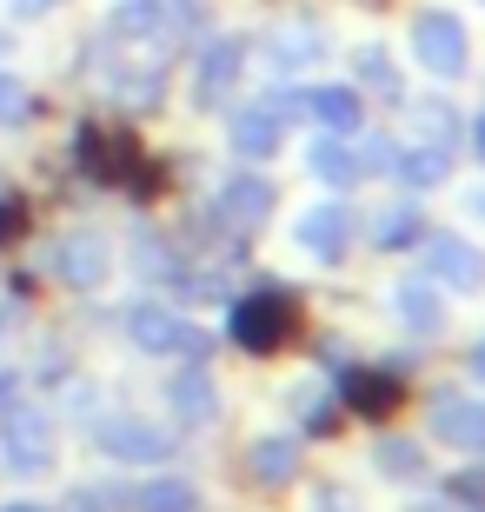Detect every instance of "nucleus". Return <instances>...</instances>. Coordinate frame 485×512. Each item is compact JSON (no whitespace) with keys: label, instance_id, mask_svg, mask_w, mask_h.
Instances as JSON below:
<instances>
[{"label":"nucleus","instance_id":"nucleus-22","mask_svg":"<svg viewBox=\"0 0 485 512\" xmlns=\"http://www.w3.org/2000/svg\"><path fill=\"white\" fill-rule=\"evenodd\" d=\"M306 127L313 133H359L366 127V94L353 80H306Z\"/></svg>","mask_w":485,"mask_h":512},{"label":"nucleus","instance_id":"nucleus-15","mask_svg":"<svg viewBox=\"0 0 485 512\" xmlns=\"http://www.w3.org/2000/svg\"><path fill=\"white\" fill-rule=\"evenodd\" d=\"M167 413H173V433L193 439V433H213L226 419V393L213 380V366H173L167 373Z\"/></svg>","mask_w":485,"mask_h":512},{"label":"nucleus","instance_id":"nucleus-40","mask_svg":"<svg viewBox=\"0 0 485 512\" xmlns=\"http://www.w3.org/2000/svg\"><path fill=\"white\" fill-rule=\"evenodd\" d=\"M472 213H479V220H485V187H479V193H472Z\"/></svg>","mask_w":485,"mask_h":512},{"label":"nucleus","instance_id":"nucleus-26","mask_svg":"<svg viewBox=\"0 0 485 512\" xmlns=\"http://www.w3.org/2000/svg\"><path fill=\"white\" fill-rule=\"evenodd\" d=\"M339 433H346V406H339V393H313L306 413H299V439H339Z\"/></svg>","mask_w":485,"mask_h":512},{"label":"nucleus","instance_id":"nucleus-8","mask_svg":"<svg viewBox=\"0 0 485 512\" xmlns=\"http://www.w3.org/2000/svg\"><path fill=\"white\" fill-rule=\"evenodd\" d=\"M246 67H253V34H206L193 40V80L187 94L200 114H226L233 94H240Z\"/></svg>","mask_w":485,"mask_h":512},{"label":"nucleus","instance_id":"nucleus-20","mask_svg":"<svg viewBox=\"0 0 485 512\" xmlns=\"http://www.w3.org/2000/svg\"><path fill=\"white\" fill-rule=\"evenodd\" d=\"M452 173H459V153L452 147H432V140H406V147H392V193H432V187H446Z\"/></svg>","mask_w":485,"mask_h":512},{"label":"nucleus","instance_id":"nucleus-14","mask_svg":"<svg viewBox=\"0 0 485 512\" xmlns=\"http://www.w3.org/2000/svg\"><path fill=\"white\" fill-rule=\"evenodd\" d=\"M47 273H54L67 293H100L113 280V240L100 227H67L47 253Z\"/></svg>","mask_w":485,"mask_h":512},{"label":"nucleus","instance_id":"nucleus-29","mask_svg":"<svg viewBox=\"0 0 485 512\" xmlns=\"http://www.w3.org/2000/svg\"><path fill=\"white\" fill-rule=\"evenodd\" d=\"M27 227H34V207H27L20 193H0V253L20 247V240H27Z\"/></svg>","mask_w":485,"mask_h":512},{"label":"nucleus","instance_id":"nucleus-3","mask_svg":"<svg viewBox=\"0 0 485 512\" xmlns=\"http://www.w3.org/2000/svg\"><path fill=\"white\" fill-rule=\"evenodd\" d=\"M392 133L379 127H359V133H319L313 147H306V173H313L326 193H359L373 187V180H386L392 167Z\"/></svg>","mask_w":485,"mask_h":512},{"label":"nucleus","instance_id":"nucleus-18","mask_svg":"<svg viewBox=\"0 0 485 512\" xmlns=\"http://www.w3.org/2000/svg\"><path fill=\"white\" fill-rule=\"evenodd\" d=\"M386 306H392V320H399V333H412V340H439L452 326V293H439L426 273L419 280H399Z\"/></svg>","mask_w":485,"mask_h":512},{"label":"nucleus","instance_id":"nucleus-13","mask_svg":"<svg viewBox=\"0 0 485 512\" xmlns=\"http://www.w3.org/2000/svg\"><path fill=\"white\" fill-rule=\"evenodd\" d=\"M286 133L293 127L266 107V94L226 107V153H233V167H273V160L286 153Z\"/></svg>","mask_w":485,"mask_h":512},{"label":"nucleus","instance_id":"nucleus-16","mask_svg":"<svg viewBox=\"0 0 485 512\" xmlns=\"http://www.w3.org/2000/svg\"><path fill=\"white\" fill-rule=\"evenodd\" d=\"M306 473V439L299 433H253L240 446V479L260 493H293Z\"/></svg>","mask_w":485,"mask_h":512},{"label":"nucleus","instance_id":"nucleus-9","mask_svg":"<svg viewBox=\"0 0 485 512\" xmlns=\"http://www.w3.org/2000/svg\"><path fill=\"white\" fill-rule=\"evenodd\" d=\"M406 47H412V60H419L439 87H452V80L472 74V34H466V20L452 14V7H412Z\"/></svg>","mask_w":485,"mask_h":512},{"label":"nucleus","instance_id":"nucleus-35","mask_svg":"<svg viewBox=\"0 0 485 512\" xmlns=\"http://www.w3.org/2000/svg\"><path fill=\"white\" fill-rule=\"evenodd\" d=\"M20 313H27V306H20V300H0V340H7V333H14V326H20Z\"/></svg>","mask_w":485,"mask_h":512},{"label":"nucleus","instance_id":"nucleus-1","mask_svg":"<svg viewBox=\"0 0 485 512\" xmlns=\"http://www.w3.org/2000/svg\"><path fill=\"white\" fill-rule=\"evenodd\" d=\"M120 333H127L133 353L173 360V366H213V353H220V333H206L187 306L153 300V293H140V300L120 306Z\"/></svg>","mask_w":485,"mask_h":512},{"label":"nucleus","instance_id":"nucleus-21","mask_svg":"<svg viewBox=\"0 0 485 512\" xmlns=\"http://www.w3.org/2000/svg\"><path fill=\"white\" fill-rule=\"evenodd\" d=\"M253 54L266 60V67H273V80H306L319 67V60L333 54V40L319 34V27H293V20H286V27H273V40H260V47H253Z\"/></svg>","mask_w":485,"mask_h":512},{"label":"nucleus","instance_id":"nucleus-37","mask_svg":"<svg viewBox=\"0 0 485 512\" xmlns=\"http://www.w3.org/2000/svg\"><path fill=\"white\" fill-rule=\"evenodd\" d=\"M412 512H466V506H452L446 493H432V499H419V506H412Z\"/></svg>","mask_w":485,"mask_h":512},{"label":"nucleus","instance_id":"nucleus-34","mask_svg":"<svg viewBox=\"0 0 485 512\" xmlns=\"http://www.w3.org/2000/svg\"><path fill=\"white\" fill-rule=\"evenodd\" d=\"M54 7H67V0H14V20H40V14H54Z\"/></svg>","mask_w":485,"mask_h":512},{"label":"nucleus","instance_id":"nucleus-17","mask_svg":"<svg viewBox=\"0 0 485 512\" xmlns=\"http://www.w3.org/2000/svg\"><path fill=\"white\" fill-rule=\"evenodd\" d=\"M359 233H366V247H373V253L399 260V253H419V240L432 233V220H426V207H419V193H399V200H386Z\"/></svg>","mask_w":485,"mask_h":512},{"label":"nucleus","instance_id":"nucleus-30","mask_svg":"<svg viewBox=\"0 0 485 512\" xmlns=\"http://www.w3.org/2000/svg\"><path fill=\"white\" fill-rule=\"evenodd\" d=\"M306 512H359V499L346 493L339 479H319V486H313V506H306Z\"/></svg>","mask_w":485,"mask_h":512},{"label":"nucleus","instance_id":"nucleus-33","mask_svg":"<svg viewBox=\"0 0 485 512\" xmlns=\"http://www.w3.org/2000/svg\"><path fill=\"white\" fill-rule=\"evenodd\" d=\"M466 380H472V386L485 393V333H479V340L466 346Z\"/></svg>","mask_w":485,"mask_h":512},{"label":"nucleus","instance_id":"nucleus-7","mask_svg":"<svg viewBox=\"0 0 485 512\" xmlns=\"http://www.w3.org/2000/svg\"><path fill=\"white\" fill-rule=\"evenodd\" d=\"M406 386H412V353H392V360L366 366L359 360L353 373H339L333 393L346 406V419H366V426H392L406 413Z\"/></svg>","mask_w":485,"mask_h":512},{"label":"nucleus","instance_id":"nucleus-28","mask_svg":"<svg viewBox=\"0 0 485 512\" xmlns=\"http://www.w3.org/2000/svg\"><path fill=\"white\" fill-rule=\"evenodd\" d=\"M34 120V87L20 74H0V127H27Z\"/></svg>","mask_w":485,"mask_h":512},{"label":"nucleus","instance_id":"nucleus-4","mask_svg":"<svg viewBox=\"0 0 485 512\" xmlns=\"http://www.w3.org/2000/svg\"><path fill=\"white\" fill-rule=\"evenodd\" d=\"M273 213H280V187H273L260 167H233V173H220V187L206 193V220L220 227V240H226L233 253L253 247V240L273 227ZM240 260H246V253H240Z\"/></svg>","mask_w":485,"mask_h":512},{"label":"nucleus","instance_id":"nucleus-19","mask_svg":"<svg viewBox=\"0 0 485 512\" xmlns=\"http://www.w3.org/2000/svg\"><path fill=\"white\" fill-rule=\"evenodd\" d=\"M113 512H206V493L187 473H147L133 486H113Z\"/></svg>","mask_w":485,"mask_h":512},{"label":"nucleus","instance_id":"nucleus-23","mask_svg":"<svg viewBox=\"0 0 485 512\" xmlns=\"http://www.w3.org/2000/svg\"><path fill=\"white\" fill-rule=\"evenodd\" d=\"M346 80H353L366 100H379V107H406V74H399V60H392V47H379V40H366V47H353V60H346Z\"/></svg>","mask_w":485,"mask_h":512},{"label":"nucleus","instance_id":"nucleus-2","mask_svg":"<svg viewBox=\"0 0 485 512\" xmlns=\"http://www.w3.org/2000/svg\"><path fill=\"white\" fill-rule=\"evenodd\" d=\"M299 333V293L286 286H253V293H226V340L246 360H280Z\"/></svg>","mask_w":485,"mask_h":512},{"label":"nucleus","instance_id":"nucleus-41","mask_svg":"<svg viewBox=\"0 0 485 512\" xmlns=\"http://www.w3.org/2000/svg\"><path fill=\"white\" fill-rule=\"evenodd\" d=\"M359 7H392V0H359Z\"/></svg>","mask_w":485,"mask_h":512},{"label":"nucleus","instance_id":"nucleus-32","mask_svg":"<svg viewBox=\"0 0 485 512\" xmlns=\"http://www.w3.org/2000/svg\"><path fill=\"white\" fill-rule=\"evenodd\" d=\"M459 153H472V160L485 167V107H479V114H466V147H459Z\"/></svg>","mask_w":485,"mask_h":512},{"label":"nucleus","instance_id":"nucleus-31","mask_svg":"<svg viewBox=\"0 0 485 512\" xmlns=\"http://www.w3.org/2000/svg\"><path fill=\"white\" fill-rule=\"evenodd\" d=\"M54 512H113V493L107 486H80V493H67Z\"/></svg>","mask_w":485,"mask_h":512},{"label":"nucleus","instance_id":"nucleus-25","mask_svg":"<svg viewBox=\"0 0 485 512\" xmlns=\"http://www.w3.org/2000/svg\"><path fill=\"white\" fill-rule=\"evenodd\" d=\"M373 466H379V479H392V486H426L432 479V446L419 433H392V426H379Z\"/></svg>","mask_w":485,"mask_h":512},{"label":"nucleus","instance_id":"nucleus-27","mask_svg":"<svg viewBox=\"0 0 485 512\" xmlns=\"http://www.w3.org/2000/svg\"><path fill=\"white\" fill-rule=\"evenodd\" d=\"M439 493H446L452 506H466V512H485V459H472V466H452V479L439 486Z\"/></svg>","mask_w":485,"mask_h":512},{"label":"nucleus","instance_id":"nucleus-10","mask_svg":"<svg viewBox=\"0 0 485 512\" xmlns=\"http://www.w3.org/2000/svg\"><path fill=\"white\" fill-rule=\"evenodd\" d=\"M426 439H432V446H446V453L485 459V393L432 386V393H426Z\"/></svg>","mask_w":485,"mask_h":512},{"label":"nucleus","instance_id":"nucleus-12","mask_svg":"<svg viewBox=\"0 0 485 512\" xmlns=\"http://www.w3.org/2000/svg\"><path fill=\"white\" fill-rule=\"evenodd\" d=\"M419 266H426V280L439 286V293H459V300L485 293V247L466 240V233L432 227L426 240H419Z\"/></svg>","mask_w":485,"mask_h":512},{"label":"nucleus","instance_id":"nucleus-6","mask_svg":"<svg viewBox=\"0 0 485 512\" xmlns=\"http://www.w3.org/2000/svg\"><path fill=\"white\" fill-rule=\"evenodd\" d=\"M60 466V419L40 399H7L0 406V473L47 479Z\"/></svg>","mask_w":485,"mask_h":512},{"label":"nucleus","instance_id":"nucleus-11","mask_svg":"<svg viewBox=\"0 0 485 512\" xmlns=\"http://www.w3.org/2000/svg\"><path fill=\"white\" fill-rule=\"evenodd\" d=\"M293 240H299V253H313L319 266H346L353 247H359L353 193H333V200H313L306 213H293Z\"/></svg>","mask_w":485,"mask_h":512},{"label":"nucleus","instance_id":"nucleus-24","mask_svg":"<svg viewBox=\"0 0 485 512\" xmlns=\"http://www.w3.org/2000/svg\"><path fill=\"white\" fill-rule=\"evenodd\" d=\"M399 120L412 127V140H432V147H466V114H459V100L452 94H406Z\"/></svg>","mask_w":485,"mask_h":512},{"label":"nucleus","instance_id":"nucleus-39","mask_svg":"<svg viewBox=\"0 0 485 512\" xmlns=\"http://www.w3.org/2000/svg\"><path fill=\"white\" fill-rule=\"evenodd\" d=\"M7 54H14V34H7V27H0V60H7Z\"/></svg>","mask_w":485,"mask_h":512},{"label":"nucleus","instance_id":"nucleus-36","mask_svg":"<svg viewBox=\"0 0 485 512\" xmlns=\"http://www.w3.org/2000/svg\"><path fill=\"white\" fill-rule=\"evenodd\" d=\"M7 399H20V366H0V406Z\"/></svg>","mask_w":485,"mask_h":512},{"label":"nucleus","instance_id":"nucleus-5","mask_svg":"<svg viewBox=\"0 0 485 512\" xmlns=\"http://www.w3.org/2000/svg\"><path fill=\"white\" fill-rule=\"evenodd\" d=\"M87 439H94V453H100V459H113V466H147V473L173 466V459H180V446H187V439L173 433L167 419L127 413V406H107V413L87 426Z\"/></svg>","mask_w":485,"mask_h":512},{"label":"nucleus","instance_id":"nucleus-38","mask_svg":"<svg viewBox=\"0 0 485 512\" xmlns=\"http://www.w3.org/2000/svg\"><path fill=\"white\" fill-rule=\"evenodd\" d=\"M0 512H54V506H40V499H7Z\"/></svg>","mask_w":485,"mask_h":512}]
</instances>
